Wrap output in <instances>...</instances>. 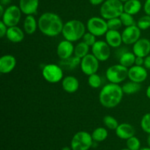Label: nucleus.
<instances>
[{"instance_id": "f257e3e1", "label": "nucleus", "mask_w": 150, "mask_h": 150, "mask_svg": "<svg viewBox=\"0 0 150 150\" xmlns=\"http://www.w3.org/2000/svg\"><path fill=\"white\" fill-rule=\"evenodd\" d=\"M38 21V29L41 33L49 38H54L62 34L64 24L59 15L51 12L42 13Z\"/></svg>"}, {"instance_id": "f03ea898", "label": "nucleus", "mask_w": 150, "mask_h": 150, "mask_svg": "<svg viewBox=\"0 0 150 150\" xmlns=\"http://www.w3.org/2000/svg\"><path fill=\"white\" fill-rule=\"evenodd\" d=\"M123 96L124 92L122 86L109 82L101 89L99 101L104 108H114L122 102Z\"/></svg>"}, {"instance_id": "7ed1b4c3", "label": "nucleus", "mask_w": 150, "mask_h": 150, "mask_svg": "<svg viewBox=\"0 0 150 150\" xmlns=\"http://www.w3.org/2000/svg\"><path fill=\"white\" fill-rule=\"evenodd\" d=\"M86 26L80 20L72 19L65 22L63 26L62 35L63 38L70 42H76L82 39L86 33Z\"/></svg>"}, {"instance_id": "20e7f679", "label": "nucleus", "mask_w": 150, "mask_h": 150, "mask_svg": "<svg viewBox=\"0 0 150 150\" xmlns=\"http://www.w3.org/2000/svg\"><path fill=\"white\" fill-rule=\"evenodd\" d=\"M124 12V4L120 0H105L100 6V14L105 20L119 18Z\"/></svg>"}, {"instance_id": "39448f33", "label": "nucleus", "mask_w": 150, "mask_h": 150, "mask_svg": "<svg viewBox=\"0 0 150 150\" xmlns=\"http://www.w3.org/2000/svg\"><path fill=\"white\" fill-rule=\"evenodd\" d=\"M93 143L92 134L86 131H79L72 138L70 147L72 150H89Z\"/></svg>"}, {"instance_id": "423d86ee", "label": "nucleus", "mask_w": 150, "mask_h": 150, "mask_svg": "<svg viewBox=\"0 0 150 150\" xmlns=\"http://www.w3.org/2000/svg\"><path fill=\"white\" fill-rule=\"evenodd\" d=\"M128 76V68L121 64L110 66L105 71V77L110 83H117L124 81Z\"/></svg>"}, {"instance_id": "0eeeda50", "label": "nucleus", "mask_w": 150, "mask_h": 150, "mask_svg": "<svg viewBox=\"0 0 150 150\" xmlns=\"http://www.w3.org/2000/svg\"><path fill=\"white\" fill-rule=\"evenodd\" d=\"M59 64H45L42 70V77L50 83H57L64 78V71Z\"/></svg>"}, {"instance_id": "6e6552de", "label": "nucleus", "mask_w": 150, "mask_h": 150, "mask_svg": "<svg viewBox=\"0 0 150 150\" xmlns=\"http://www.w3.org/2000/svg\"><path fill=\"white\" fill-rule=\"evenodd\" d=\"M86 26L88 32L96 37L103 36L108 30L107 20L98 16H93L88 19Z\"/></svg>"}, {"instance_id": "1a4fd4ad", "label": "nucleus", "mask_w": 150, "mask_h": 150, "mask_svg": "<svg viewBox=\"0 0 150 150\" xmlns=\"http://www.w3.org/2000/svg\"><path fill=\"white\" fill-rule=\"evenodd\" d=\"M22 12L19 6L10 5L5 8L4 15L1 16V21L7 26V27L18 26L21 18Z\"/></svg>"}, {"instance_id": "9d476101", "label": "nucleus", "mask_w": 150, "mask_h": 150, "mask_svg": "<svg viewBox=\"0 0 150 150\" xmlns=\"http://www.w3.org/2000/svg\"><path fill=\"white\" fill-rule=\"evenodd\" d=\"M80 67L83 73L86 76L97 73L100 67V61L92 54L85 56L81 60Z\"/></svg>"}, {"instance_id": "9b49d317", "label": "nucleus", "mask_w": 150, "mask_h": 150, "mask_svg": "<svg viewBox=\"0 0 150 150\" xmlns=\"http://www.w3.org/2000/svg\"><path fill=\"white\" fill-rule=\"evenodd\" d=\"M91 51L92 54L100 62L107 61L111 54V47L104 40H97V42L91 47Z\"/></svg>"}, {"instance_id": "f8f14e48", "label": "nucleus", "mask_w": 150, "mask_h": 150, "mask_svg": "<svg viewBox=\"0 0 150 150\" xmlns=\"http://www.w3.org/2000/svg\"><path fill=\"white\" fill-rule=\"evenodd\" d=\"M141 35H142V30L138 27L137 25L125 27L122 32L123 43L125 45H133L135 42L140 39Z\"/></svg>"}, {"instance_id": "ddd939ff", "label": "nucleus", "mask_w": 150, "mask_h": 150, "mask_svg": "<svg viewBox=\"0 0 150 150\" xmlns=\"http://www.w3.org/2000/svg\"><path fill=\"white\" fill-rule=\"evenodd\" d=\"M148 77L147 70L144 66L133 65L128 68L129 80L136 83H142L146 80Z\"/></svg>"}, {"instance_id": "4468645a", "label": "nucleus", "mask_w": 150, "mask_h": 150, "mask_svg": "<svg viewBox=\"0 0 150 150\" xmlns=\"http://www.w3.org/2000/svg\"><path fill=\"white\" fill-rule=\"evenodd\" d=\"M74 48L73 42L64 39L57 45V54L60 60L66 59L74 55Z\"/></svg>"}, {"instance_id": "2eb2a0df", "label": "nucleus", "mask_w": 150, "mask_h": 150, "mask_svg": "<svg viewBox=\"0 0 150 150\" xmlns=\"http://www.w3.org/2000/svg\"><path fill=\"white\" fill-rule=\"evenodd\" d=\"M132 51L136 57H147L150 54V40L147 38H140L133 45Z\"/></svg>"}, {"instance_id": "dca6fc26", "label": "nucleus", "mask_w": 150, "mask_h": 150, "mask_svg": "<svg viewBox=\"0 0 150 150\" xmlns=\"http://www.w3.org/2000/svg\"><path fill=\"white\" fill-rule=\"evenodd\" d=\"M17 61L14 56L5 54L0 58V73L8 74L11 73L16 67Z\"/></svg>"}, {"instance_id": "f3484780", "label": "nucleus", "mask_w": 150, "mask_h": 150, "mask_svg": "<svg viewBox=\"0 0 150 150\" xmlns=\"http://www.w3.org/2000/svg\"><path fill=\"white\" fill-rule=\"evenodd\" d=\"M105 42L108 44L111 48H118L123 43L122 33L119 30H111L108 29L105 35Z\"/></svg>"}, {"instance_id": "a211bd4d", "label": "nucleus", "mask_w": 150, "mask_h": 150, "mask_svg": "<svg viewBox=\"0 0 150 150\" xmlns=\"http://www.w3.org/2000/svg\"><path fill=\"white\" fill-rule=\"evenodd\" d=\"M115 132L117 137L123 140H127L135 136L136 130L134 127L129 123H122L119 125L117 128L115 130Z\"/></svg>"}, {"instance_id": "6ab92c4d", "label": "nucleus", "mask_w": 150, "mask_h": 150, "mask_svg": "<svg viewBox=\"0 0 150 150\" xmlns=\"http://www.w3.org/2000/svg\"><path fill=\"white\" fill-rule=\"evenodd\" d=\"M79 81L76 77L73 76H67L62 80V87L63 90L69 94L75 93L79 88Z\"/></svg>"}, {"instance_id": "aec40b11", "label": "nucleus", "mask_w": 150, "mask_h": 150, "mask_svg": "<svg viewBox=\"0 0 150 150\" xmlns=\"http://www.w3.org/2000/svg\"><path fill=\"white\" fill-rule=\"evenodd\" d=\"M19 7L22 13L26 16L34 15L38 12L39 0H20Z\"/></svg>"}, {"instance_id": "412c9836", "label": "nucleus", "mask_w": 150, "mask_h": 150, "mask_svg": "<svg viewBox=\"0 0 150 150\" xmlns=\"http://www.w3.org/2000/svg\"><path fill=\"white\" fill-rule=\"evenodd\" d=\"M24 31L19 26H11V27H8L7 29L6 37L10 42H14V43H18V42H22L24 39Z\"/></svg>"}, {"instance_id": "4be33fe9", "label": "nucleus", "mask_w": 150, "mask_h": 150, "mask_svg": "<svg viewBox=\"0 0 150 150\" xmlns=\"http://www.w3.org/2000/svg\"><path fill=\"white\" fill-rule=\"evenodd\" d=\"M23 31L27 35H33L38 29V21L34 15L26 16L23 23Z\"/></svg>"}, {"instance_id": "5701e85b", "label": "nucleus", "mask_w": 150, "mask_h": 150, "mask_svg": "<svg viewBox=\"0 0 150 150\" xmlns=\"http://www.w3.org/2000/svg\"><path fill=\"white\" fill-rule=\"evenodd\" d=\"M142 8L140 0H128L124 2V12L134 16L138 14Z\"/></svg>"}, {"instance_id": "b1692460", "label": "nucleus", "mask_w": 150, "mask_h": 150, "mask_svg": "<svg viewBox=\"0 0 150 150\" xmlns=\"http://www.w3.org/2000/svg\"><path fill=\"white\" fill-rule=\"evenodd\" d=\"M81 59L79 58L76 56L73 55L68 59L64 60H60L59 65L63 70H73L76 67L80 66Z\"/></svg>"}, {"instance_id": "393cba45", "label": "nucleus", "mask_w": 150, "mask_h": 150, "mask_svg": "<svg viewBox=\"0 0 150 150\" xmlns=\"http://www.w3.org/2000/svg\"><path fill=\"white\" fill-rule=\"evenodd\" d=\"M136 56L135 55L133 51H126L124 54H122L121 57L119 58V62L120 64L125 67L130 68V67L135 64V60H136Z\"/></svg>"}, {"instance_id": "a878e982", "label": "nucleus", "mask_w": 150, "mask_h": 150, "mask_svg": "<svg viewBox=\"0 0 150 150\" xmlns=\"http://www.w3.org/2000/svg\"><path fill=\"white\" fill-rule=\"evenodd\" d=\"M141 87H142L141 83H136V82L132 81L126 82L122 86L124 94L129 95H134V94L139 92L141 89Z\"/></svg>"}, {"instance_id": "bb28decb", "label": "nucleus", "mask_w": 150, "mask_h": 150, "mask_svg": "<svg viewBox=\"0 0 150 150\" xmlns=\"http://www.w3.org/2000/svg\"><path fill=\"white\" fill-rule=\"evenodd\" d=\"M108 130L105 127H97L93 130L92 133V137L95 142H104L108 138Z\"/></svg>"}, {"instance_id": "cd10ccee", "label": "nucleus", "mask_w": 150, "mask_h": 150, "mask_svg": "<svg viewBox=\"0 0 150 150\" xmlns=\"http://www.w3.org/2000/svg\"><path fill=\"white\" fill-rule=\"evenodd\" d=\"M89 46L87 44L85 43L83 41H81L77 45L75 46L74 48V55L79 58L82 59L89 54Z\"/></svg>"}, {"instance_id": "c85d7f7f", "label": "nucleus", "mask_w": 150, "mask_h": 150, "mask_svg": "<svg viewBox=\"0 0 150 150\" xmlns=\"http://www.w3.org/2000/svg\"><path fill=\"white\" fill-rule=\"evenodd\" d=\"M103 122L105 127L109 130H115L119 126V122L116 118L111 115H106L103 119Z\"/></svg>"}, {"instance_id": "c756f323", "label": "nucleus", "mask_w": 150, "mask_h": 150, "mask_svg": "<svg viewBox=\"0 0 150 150\" xmlns=\"http://www.w3.org/2000/svg\"><path fill=\"white\" fill-rule=\"evenodd\" d=\"M88 83L93 89H98L102 85V79L98 73H94L88 77Z\"/></svg>"}, {"instance_id": "7c9ffc66", "label": "nucleus", "mask_w": 150, "mask_h": 150, "mask_svg": "<svg viewBox=\"0 0 150 150\" xmlns=\"http://www.w3.org/2000/svg\"><path fill=\"white\" fill-rule=\"evenodd\" d=\"M120 18L121 19L123 26H125V27L136 25V22L135 21V18H133V16L129 14V13L123 12L121 16H120Z\"/></svg>"}, {"instance_id": "2f4dec72", "label": "nucleus", "mask_w": 150, "mask_h": 150, "mask_svg": "<svg viewBox=\"0 0 150 150\" xmlns=\"http://www.w3.org/2000/svg\"><path fill=\"white\" fill-rule=\"evenodd\" d=\"M136 25L141 30H146L150 28V16L145 15L142 16L136 22Z\"/></svg>"}, {"instance_id": "473e14b6", "label": "nucleus", "mask_w": 150, "mask_h": 150, "mask_svg": "<svg viewBox=\"0 0 150 150\" xmlns=\"http://www.w3.org/2000/svg\"><path fill=\"white\" fill-rule=\"evenodd\" d=\"M126 146L130 150H139L141 149V142L139 138L134 136L126 140Z\"/></svg>"}, {"instance_id": "72a5a7b5", "label": "nucleus", "mask_w": 150, "mask_h": 150, "mask_svg": "<svg viewBox=\"0 0 150 150\" xmlns=\"http://www.w3.org/2000/svg\"><path fill=\"white\" fill-rule=\"evenodd\" d=\"M141 127L147 134H150V113H146L141 120Z\"/></svg>"}, {"instance_id": "f704fd0d", "label": "nucleus", "mask_w": 150, "mask_h": 150, "mask_svg": "<svg viewBox=\"0 0 150 150\" xmlns=\"http://www.w3.org/2000/svg\"><path fill=\"white\" fill-rule=\"evenodd\" d=\"M107 25H108V29H111V30H119L123 26L120 17L107 20Z\"/></svg>"}, {"instance_id": "c9c22d12", "label": "nucleus", "mask_w": 150, "mask_h": 150, "mask_svg": "<svg viewBox=\"0 0 150 150\" xmlns=\"http://www.w3.org/2000/svg\"><path fill=\"white\" fill-rule=\"evenodd\" d=\"M96 38V36L92 35L90 32H87L84 34V35L82 38V41H83L85 43L87 44L89 47H92L97 42Z\"/></svg>"}, {"instance_id": "e433bc0d", "label": "nucleus", "mask_w": 150, "mask_h": 150, "mask_svg": "<svg viewBox=\"0 0 150 150\" xmlns=\"http://www.w3.org/2000/svg\"><path fill=\"white\" fill-rule=\"evenodd\" d=\"M7 29H8V27H7V25H6L2 21H0V38H4V36H6Z\"/></svg>"}, {"instance_id": "4c0bfd02", "label": "nucleus", "mask_w": 150, "mask_h": 150, "mask_svg": "<svg viewBox=\"0 0 150 150\" xmlns=\"http://www.w3.org/2000/svg\"><path fill=\"white\" fill-rule=\"evenodd\" d=\"M144 10L146 15L150 16V0H146L144 4Z\"/></svg>"}, {"instance_id": "58836bf2", "label": "nucleus", "mask_w": 150, "mask_h": 150, "mask_svg": "<svg viewBox=\"0 0 150 150\" xmlns=\"http://www.w3.org/2000/svg\"><path fill=\"white\" fill-rule=\"evenodd\" d=\"M144 58L141 57H136V60H135V65L138 66H144Z\"/></svg>"}, {"instance_id": "ea45409f", "label": "nucleus", "mask_w": 150, "mask_h": 150, "mask_svg": "<svg viewBox=\"0 0 150 150\" xmlns=\"http://www.w3.org/2000/svg\"><path fill=\"white\" fill-rule=\"evenodd\" d=\"M144 67L146 70H150V54L147 57H144Z\"/></svg>"}, {"instance_id": "a19ab883", "label": "nucleus", "mask_w": 150, "mask_h": 150, "mask_svg": "<svg viewBox=\"0 0 150 150\" xmlns=\"http://www.w3.org/2000/svg\"><path fill=\"white\" fill-rule=\"evenodd\" d=\"M105 1V0H89V2L92 5L98 6L100 4H102Z\"/></svg>"}, {"instance_id": "79ce46f5", "label": "nucleus", "mask_w": 150, "mask_h": 150, "mask_svg": "<svg viewBox=\"0 0 150 150\" xmlns=\"http://www.w3.org/2000/svg\"><path fill=\"white\" fill-rule=\"evenodd\" d=\"M4 11H5V9H4V5H2V4H0V16H1V17L3 16V15H4Z\"/></svg>"}, {"instance_id": "37998d69", "label": "nucleus", "mask_w": 150, "mask_h": 150, "mask_svg": "<svg viewBox=\"0 0 150 150\" xmlns=\"http://www.w3.org/2000/svg\"><path fill=\"white\" fill-rule=\"evenodd\" d=\"M11 2V0H1V4L2 5H7Z\"/></svg>"}, {"instance_id": "c03bdc74", "label": "nucleus", "mask_w": 150, "mask_h": 150, "mask_svg": "<svg viewBox=\"0 0 150 150\" xmlns=\"http://www.w3.org/2000/svg\"><path fill=\"white\" fill-rule=\"evenodd\" d=\"M146 95L148 98L150 100V85H149L146 90Z\"/></svg>"}, {"instance_id": "a18cd8bd", "label": "nucleus", "mask_w": 150, "mask_h": 150, "mask_svg": "<svg viewBox=\"0 0 150 150\" xmlns=\"http://www.w3.org/2000/svg\"><path fill=\"white\" fill-rule=\"evenodd\" d=\"M61 150H72V149L71 147H69V146H64Z\"/></svg>"}, {"instance_id": "49530a36", "label": "nucleus", "mask_w": 150, "mask_h": 150, "mask_svg": "<svg viewBox=\"0 0 150 150\" xmlns=\"http://www.w3.org/2000/svg\"><path fill=\"white\" fill-rule=\"evenodd\" d=\"M147 144L150 147V134H149V136L147 137Z\"/></svg>"}, {"instance_id": "de8ad7c7", "label": "nucleus", "mask_w": 150, "mask_h": 150, "mask_svg": "<svg viewBox=\"0 0 150 150\" xmlns=\"http://www.w3.org/2000/svg\"><path fill=\"white\" fill-rule=\"evenodd\" d=\"M139 150H150V147H144V148H141Z\"/></svg>"}, {"instance_id": "09e8293b", "label": "nucleus", "mask_w": 150, "mask_h": 150, "mask_svg": "<svg viewBox=\"0 0 150 150\" xmlns=\"http://www.w3.org/2000/svg\"><path fill=\"white\" fill-rule=\"evenodd\" d=\"M120 1H122V2H125V1H128V0H120Z\"/></svg>"}, {"instance_id": "8fccbe9b", "label": "nucleus", "mask_w": 150, "mask_h": 150, "mask_svg": "<svg viewBox=\"0 0 150 150\" xmlns=\"http://www.w3.org/2000/svg\"><path fill=\"white\" fill-rule=\"evenodd\" d=\"M120 150H130V149H129L128 148H125V149H120Z\"/></svg>"}]
</instances>
